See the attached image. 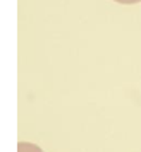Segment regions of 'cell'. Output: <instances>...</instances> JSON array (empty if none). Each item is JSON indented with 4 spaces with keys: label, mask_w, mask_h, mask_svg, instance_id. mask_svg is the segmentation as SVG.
Instances as JSON below:
<instances>
[{
    "label": "cell",
    "mask_w": 141,
    "mask_h": 152,
    "mask_svg": "<svg viewBox=\"0 0 141 152\" xmlns=\"http://www.w3.org/2000/svg\"><path fill=\"white\" fill-rule=\"evenodd\" d=\"M17 152H43V151L35 144H29V142H19V145H17Z\"/></svg>",
    "instance_id": "6da1fadb"
},
{
    "label": "cell",
    "mask_w": 141,
    "mask_h": 152,
    "mask_svg": "<svg viewBox=\"0 0 141 152\" xmlns=\"http://www.w3.org/2000/svg\"><path fill=\"white\" fill-rule=\"evenodd\" d=\"M114 2L122 4V5H133V4H138V2H141V0H114Z\"/></svg>",
    "instance_id": "7a4b0ae2"
}]
</instances>
